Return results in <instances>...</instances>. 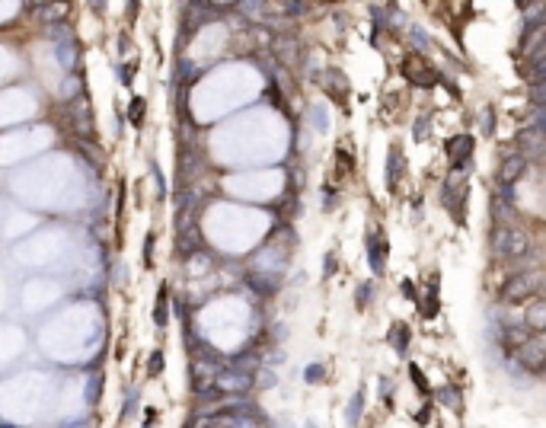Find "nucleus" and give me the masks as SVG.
Listing matches in <instances>:
<instances>
[{
    "mask_svg": "<svg viewBox=\"0 0 546 428\" xmlns=\"http://www.w3.org/2000/svg\"><path fill=\"white\" fill-rule=\"evenodd\" d=\"M438 397H441V403H451L453 409H460V393L453 390V387H444V390H441Z\"/></svg>",
    "mask_w": 546,
    "mask_h": 428,
    "instance_id": "obj_18",
    "label": "nucleus"
},
{
    "mask_svg": "<svg viewBox=\"0 0 546 428\" xmlns=\"http://www.w3.org/2000/svg\"><path fill=\"white\" fill-rule=\"evenodd\" d=\"M141 115H144V100H131V125H141Z\"/></svg>",
    "mask_w": 546,
    "mask_h": 428,
    "instance_id": "obj_22",
    "label": "nucleus"
},
{
    "mask_svg": "<svg viewBox=\"0 0 546 428\" xmlns=\"http://www.w3.org/2000/svg\"><path fill=\"white\" fill-rule=\"evenodd\" d=\"M524 169H527V157H524V154H511V157H505L502 169H498V182H502L505 189H511V186H515V182L524 176Z\"/></svg>",
    "mask_w": 546,
    "mask_h": 428,
    "instance_id": "obj_4",
    "label": "nucleus"
},
{
    "mask_svg": "<svg viewBox=\"0 0 546 428\" xmlns=\"http://www.w3.org/2000/svg\"><path fill=\"white\" fill-rule=\"evenodd\" d=\"M118 77H122V83H131V77H135V64H125V68L118 71Z\"/></svg>",
    "mask_w": 546,
    "mask_h": 428,
    "instance_id": "obj_28",
    "label": "nucleus"
},
{
    "mask_svg": "<svg viewBox=\"0 0 546 428\" xmlns=\"http://www.w3.org/2000/svg\"><path fill=\"white\" fill-rule=\"evenodd\" d=\"M332 272H335V256L329 253V256H326V272H323V275L329 278V275H332Z\"/></svg>",
    "mask_w": 546,
    "mask_h": 428,
    "instance_id": "obj_29",
    "label": "nucleus"
},
{
    "mask_svg": "<svg viewBox=\"0 0 546 428\" xmlns=\"http://www.w3.org/2000/svg\"><path fill=\"white\" fill-rule=\"evenodd\" d=\"M147 371H150V377H157V374L163 371V352H154V355H150V365H147Z\"/></svg>",
    "mask_w": 546,
    "mask_h": 428,
    "instance_id": "obj_21",
    "label": "nucleus"
},
{
    "mask_svg": "<svg viewBox=\"0 0 546 428\" xmlns=\"http://www.w3.org/2000/svg\"><path fill=\"white\" fill-rule=\"evenodd\" d=\"M285 10H288V13H304V10H307V6H304V4H288V6H285Z\"/></svg>",
    "mask_w": 546,
    "mask_h": 428,
    "instance_id": "obj_31",
    "label": "nucleus"
},
{
    "mask_svg": "<svg viewBox=\"0 0 546 428\" xmlns=\"http://www.w3.org/2000/svg\"><path fill=\"white\" fill-rule=\"evenodd\" d=\"M399 173H403V154H399V147H393L387 157V189H397Z\"/></svg>",
    "mask_w": 546,
    "mask_h": 428,
    "instance_id": "obj_10",
    "label": "nucleus"
},
{
    "mask_svg": "<svg viewBox=\"0 0 546 428\" xmlns=\"http://www.w3.org/2000/svg\"><path fill=\"white\" fill-rule=\"evenodd\" d=\"M483 131H485V135H492V131H495V125H492V109L483 112Z\"/></svg>",
    "mask_w": 546,
    "mask_h": 428,
    "instance_id": "obj_25",
    "label": "nucleus"
},
{
    "mask_svg": "<svg viewBox=\"0 0 546 428\" xmlns=\"http://www.w3.org/2000/svg\"><path fill=\"white\" fill-rule=\"evenodd\" d=\"M429 115H422V118H419V122H416V137H425V135H429Z\"/></svg>",
    "mask_w": 546,
    "mask_h": 428,
    "instance_id": "obj_24",
    "label": "nucleus"
},
{
    "mask_svg": "<svg viewBox=\"0 0 546 428\" xmlns=\"http://www.w3.org/2000/svg\"><path fill=\"white\" fill-rule=\"evenodd\" d=\"M371 294H374V288L367 285V281H364V285H358V294H355V298H358V301H355V304H358V310H364V307H367Z\"/></svg>",
    "mask_w": 546,
    "mask_h": 428,
    "instance_id": "obj_17",
    "label": "nucleus"
},
{
    "mask_svg": "<svg viewBox=\"0 0 546 428\" xmlns=\"http://www.w3.org/2000/svg\"><path fill=\"white\" fill-rule=\"evenodd\" d=\"M393 345H397V352L403 355V352H406V345H409V329L399 326V342H393Z\"/></svg>",
    "mask_w": 546,
    "mask_h": 428,
    "instance_id": "obj_23",
    "label": "nucleus"
},
{
    "mask_svg": "<svg viewBox=\"0 0 546 428\" xmlns=\"http://www.w3.org/2000/svg\"><path fill=\"white\" fill-rule=\"evenodd\" d=\"M447 160L453 163V169H463V163H466V157L473 154V137L470 135H457V137H451V141H447Z\"/></svg>",
    "mask_w": 546,
    "mask_h": 428,
    "instance_id": "obj_5",
    "label": "nucleus"
},
{
    "mask_svg": "<svg viewBox=\"0 0 546 428\" xmlns=\"http://www.w3.org/2000/svg\"><path fill=\"white\" fill-rule=\"evenodd\" d=\"M534 128H537V131H543V135H546V106H543L540 112H537V118H534Z\"/></svg>",
    "mask_w": 546,
    "mask_h": 428,
    "instance_id": "obj_26",
    "label": "nucleus"
},
{
    "mask_svg": "<svg viewBox=\"0 0 546 428\" xmlns=\"http://www.w3.org/2000/svg\"><path fill=\"white\" fill-rule=\"evenodd\" d=\"M489 246L492 256H498V259H518L530 249V236L521 227H495L489 236Z\"/></svg>",
    "mask_w": 546,
    "mask_h": 428,
    "instance_id": "obj_1",
    "label": "nucleus"
},
{
    "mask_svg": "<svg viewBox=\"0 0 546 428\" xmlns=\"http://www.w3.org/2000/svg\"><path fill=\"white\" fill-rule=\"evenodd\" d=\"M154 266V234H147V240H144V268Z\"/></svg>",
    "mask_w": 546,
    "mask_h": 428,
    "instance_id": "obj_20",
    "label": "nucleus"
},
{
    "mask_svg": "<svg viewBox=\"0 0 546 428\" xmlns=\"http://www.w3.org/2000/svg\"><path fill=\"white\" fill-rule=\"evenodd\" d=\"M323 374H326V367H323V365H307L304 380H307V384H320V380H323Z\"/></svg>",
    "mask_w": 546,
    "mask_h": 428,
    "instance_id": "obj_16",
    "label": "nucleus"
},
{
    "mask_svg": "<svg viewBox=\"0 0 546 428\" xmlns=\"http://www.w3.org/2000/svg\"><path fill=\"white\" fill-rule=\"evenodd\" d=\"M527 80L534 83V87H537V83H546V58H543V61L530 64V68H527Z\"/></svg>",
    "mask_w": 546,
    "mask_h": 428,
    "instance_id": "obj_15",
    "label": "nucleus"
},
{
    "mask_svg": "<svg viewBox=\"0 0 546 428\" xmlns=\"http://www.w3.org/2000/svg\"><path fill=\"white\" fill-rule=\"evenodd\" d=\"M524 326L530 329V333H543L546 329V301L540 298V301H534V304L527 307V313H524Z\"/></svg>",
    "mask_w": 546,
    "mask_h": 428,
    "instance_id": "obj_9",
    "label": "nucleus"
},
{
    "mask_svg": "<svg viewBox=\"0 0 546 428\" xmlns=\"http://www.w3.org/2000/svg\"><path fill=\"white\" fill-rule=\"evenodd\" d=\"M403 294L409 301H416V288H412V281H403Z\"/></svg>",
    "mask_w": 546,
    "mask_h": 428,
    "instance_id": "obj_30",
    "label": "nucleus"
},
{
    "mask_svg": "<svg viewBox=\"0 0 546 428\" xmlns=\"http://www.w3.org/2000/svg\"><path fill=\"white\" fill-rule=\"evenodd\" d=\"M540 291V272H518L508 278V285L502 288V298L508 301V304H518V301L524 298H534V294Z\"/></svg>",
    "mask_w": 546,
    "mask_h": 428,
    "instance_id": "obj_3",
    "label": "nucleus"
},
{
    "mask_svg": "<svg viewBox=\"0 0 546 428\" xmlns=\"http://www.w3.org/2000/svg\"><path fill=\"white\" fill-rule=\"evenodd\" d=\"M307 428H313V422H307Z\"/></svg>",
    "mask_w": 546,
    "mask_h": 428,
    "instance_id": "obj_32",
    "label": "nucleus"
},
{
    "mask_svg": "<svg viewBox=\"0 0 546 428\" xmlns=\"http://www.w3.org/2000/svg\"><path fill=\"white\" fill-rule=\"evenodd\" d=\"M367 262H371V272L374 275L384 272V266H387V240L380 234L377 236L367 234Z\"/></svg>",
    "mask_w": 546,
    "mask_h": 428,
    "instance_id": "obj_8",
    "label": "nucleus"
},
{
    "mask_svg": "<svg viewBox=\"0 0 546 428\" xmlns=\"http://www.w3.org/2000/svg\"><path fill=\"white\" fill-rule=\"evenodd\" d=\"M403 74L409 77L412 83H425V87H431V83L438 80L435 71H431L422 58H406V61H403Z\"/></svg>",
    "mask_w": 546,
    "mask_h": 428,
    "instance_id": "obj_7",
    "label": "nucleus"
},
{
    "mask_svg": "<svg viewBox=\"0 0 546 428\" xmlns=\"http://www.w3.org/2000/svg\"><path fill=\"white\" fill-rule=\"evenodd\" d=\"M412 38H416V45H419V48H429V36H425L422 29H412Z\"/></svg>",
    "mask_w": 546,
    "mask_h": 428,
    "instance_id": "obj_27",
    "label": "nucleus"
},
{
    "mask_svg": "<svg viewBox=\"0 0 546 428\" xmlns=\"http://www.w3.org/2000/svg\"><path fill=\"white\" fill-rule=\"evenodd\" d=\"M361 412H364V390H358L352 400H348L345 425H348V428H358V422H361Z\"/></svg>",
    "mask_w": 546,
    "mask_h": 428,
    "instance_id": "obj_11",
    "label": "nucleus"
},
{
    "mask_svg": "<svg viewBox=\"0 0 546 428\" xmlns=\"http://www.w3.org/2000/svg\"><path fill=\"white\" fill-rule=\"evenodd\" d=\"M249 384H253V377H249V374H221V377H218L221 390H246Z\"/></svg>",
    "mask_w": 546,
    "mask_h": 428,
    "instance_id": "obj_12",
    "label": "nucleus"
},
{
    "mask_svg": "<svg viewBox=\"0 0 546 428\" xmlns=\"http://www.w3.org/2000/svg\"><path fill=\"white\" fill-rule=\"evenodd\" d=\"M154 323H157L160 329H167V323H169V298H167V285H160V294H157Z\"/></svg>",
    "mask_w": 546,
    "mask_h": 428,
    "instance_id": "obj_13",
    "label": "nucleus"
},
{
    "mask_svg": "<svg viewBox=\"0 0 546 428\" xmlns=\"http://www.w3.org/2000/svg\"><path fill=\"white\" fill-rule=\"evenodd\" d=\"M515 361L524 371H543L546 365V333H534L521 348L515 352Z\"/></svg>",
    "mask_w": 546,
    "mask_h": 428,
    "instance_id": "obj_2",
    "label": "nucleus"
},
{
    "mask_svg": "<svg viewBox=\"0 0 546 428\" xmlns=\"http://www.w3.org/2000/svg\"><path fill=\"white\" fill-rule=\"evenodd\" d=\"M530 335H534V333H530L524 323H505V326L498 329V342H502L505 348H511V352H518V348H521Z\"/></svg>",
    "mask_w": 546,
    "mask_h": 428,
    "instance_id": "obj_6",
    "label": "nucleus"
},
{
    "mask_svg": "<svg viewBox=\"0 0 546 428\" xmlns=\"http://www.w3.org/2000/svg\"><path fill=\"white\" fill-rule=\"evenodd\" d=\"M530 103H534V106H546V83H537L534 90H530Z\"/></svg>",
    "mask_w": 546,
    "mask_h": 428,
    "instance_id": "obj_19",
    "label": "nucleus"
},
{
    "mask_svg": "<svg viewBox=\"0 0 546 428\" xmlns=\"http://www.w3.org/2000/svg\"><path fill=\"white\" fill-rule=\"evenodd\" d=\"M543 137H546L543 131H537V128H527V131H524V135H521V147L527 150V154H534V150H540Z\"/></svg>",
    "mask_w": 546,
    "mask_h": 428,
    "instance_id": "obj_14",
    "label": "nucleus"
}]
</instances>
